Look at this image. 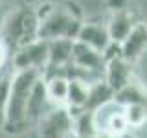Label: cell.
Wrapping results in <instances>:
<instances>
[{
	"mask_svg": "<svg viewBox=\"0 0 147 138\" xmlns=\"http://www.w3.org/2000/svg\"><path fill=\"white\" fill-rule=\"evenodd\" d=\"M40 76H42V72L35 70V68L13 70V74H9V90H7V98H6V109H4L2 131L9 133V135H18V133L26 131L28 99H30V94H31L35 81Z\"/></svg>",
	"mask_w": 147,
	"mask_h": 138,
	"instance_id": "6da1fadb",
	"label": "cell"
},
{
	"mask_svg": "<svg viewBox=\"0 0 147 138\" xmlns=\"http://www.w3.org/2000/svg\"><path fill=\"white\" fill-rule=\"evenodd\" d=\"M83 24V13L79 6L72 2L55 4V7L39 20V39L52 41V39H77V33Z\"/></svg>",
	"mask_w": 147,
	"mask_h": 138,
	"instance_id": "7a4b0ae2",
	"label": "cell"
},
{
	"mask_svg": "<svg viewBox=\"0 0 147 138\" xmlns=\"http://www.w3.org/2000/svg\"><path fill=\"white\" fill-rule=\"evenodd\" d=\"M39 39V18L30 6H20L6 17L0 31V41L6 48H20L31 41Z\"/></svg>",
	"mask_w": 147,
	"mask_h": 138,
	"instance_id": "3957f363",
	"label": "cell"
},
{
	"mask_svg": "<svg viewBox=\"0 0 147 138\" xmlns=\"http://www.w3.org/2000/svg\"><path fill=\"white\" fill-rule=\"evenodd\" d=\"M92 120L99 138H118L127 135L131 129L125 118L123 105L118 103L114 98L92 110Z\"/></svg>",
	"mask_w": 147,
	"mask_h": 138,
	"instance_id": "277c9868",
	"label": "cell"
},
{
	"mask_svg": "<svg viewBox=\"0 0 147 138\" xmlns=\"http://www.w3.org/2000/svg\"><path fill=\"white\" fill-rule=\"evenodd\" d=\"M74 118L66 107H52L37 122L39 138H74Z\"/></svg>",
	"mask_w": 147,
	"mask_h": 138,
	"instance_id": "5b68a950",
	"label": "cell"
},
{
	"mask_svg": "<svg viewBox=\"0 0 147 138\" xmlns=\"http://www.w3.org/2000/svg\"><path fill=\"white\" fill-rule=\"evenodd\" d=\"M11 64H13V70L35 68V70L44 72L46 64H48V41L35 39L31 43L17 48L11 57Z\"/></svg>",
	"mask_w": 147,
	"mask_h": 138,
	"instance_id": "8992f818",
	"label": "cell"
},
{
	"mask_svg": "<svg viewBox=\"0 0 147 138\" xmlns=\"http://www.w3.org/2000/svg\"><path fill=\"white\" fill-rule=\"evenodd\" d=\"M103 79L110 89L114 90V94H116L118 90H121L125 85H129V83L134 79L132 63H129L127 59L121 57V55L107 59L105 70H103Z\"/></svg>",
	"mask_w": 147,
	"mask_h": 138,
	"instance_id": "52a82bcc",
	"label": "cell"
},
{
	"mask_svg": "<svg viewBox=\"0 0 147 138\" xmlns=\"http://www.w3.org/2000/svg\"><path fill=\"white\" fill-rule=\"evenodd\" d=\"M74 66L81 68V70H86V72H94V74H101L103 76V70H105V57L103 53L94 50L92 46L81 43V41H74V46H72V61H70Z\"/></svg>",
	"mask_w": 147,
	"mask_h": 138,
	"instance_id": "ba28073f",
	"label": "cell"
},
{
	"mask_svg": "<svg viewBox=\"0 0 147 138\" xmlns=\"http://www.w3.org/2000/svg\"><path fill=\"white\" fill-rule=\"evenodd\" d=\"M76 41H81V43L92 46L94 50L103 53L107 50V46L112 43L110 41V35H109V30H107V18L101 20V18H94V20H83L81 24V30L77 33V39Z\"/></svg>",
	"mask_w": 147,
	"mask_h": 138,
	"instance_id": "9c48e42d",
	"label": "cell"
},
{
	"mask_svg": "<svg viewBox=\"0 0 147 138\" xmlns=\"http://www.w3.org/2000/svg\"><path fill=\"white\" fill-rule=\"evenodd\" d=\"M119 50H121V57L132 64L145 53L147 50V24L145 22L140 20L129 31V35L119 43Z\"/></svg>",
	"mask_w": 147,
	"mask_h": 138,
	"instance_id": "30bf717a",
	"label": "cell"
},
{
	"mask_svg": "<svg viewBox=\"0 0 147 138\" xmlns=\"http://www.w3.org/2000/svg\"><path fill=\"white\" fill-rule=\"evenodd\" d=\"M138 22H140V18H138L136 11L131 9V7L121 9V11L109 13V17H107V30H109L110 41L119 44Z\"/></svg>",
	"mask_w": 147,
	"mask_h": 138,
	"instance_id": "8fae6325",
	"label": "cell"
},
{
	"mask_svg": "<svg viewBox=\"0 0 147 138\" xmlns=\"http://www.w3.org/2000/svg\"><path fill=\"white\" fill-rule=\"evenodd\" d=\"M53 105L48 101V96H46V87H44V79L42 76L35 81L33 89H31L30 99H28V109H26V122L28 125H37L40 118L52 109Z\"/></svg>",
	"mask_w": 147,
	"mask_h": 138,
	"instance_id": "7c38bea8",
	"label": "cell"
},
{
	"mask_svg": "<svg viewBox=\"0 0 147 138\" xmlns=\"http://www.w3.org/2000/svg\"><path fill=\"white\" fill-rule=\"evenodd\" d=\"M46 96L53 107H64L68 94V77L63 74H42Z\"/></svg>",
	"mask_w": 147,
	"mask_h": 138,
	"instance_id": "4fadbf2b",
	"label": "cell"
},
{
	"mask_svg": "<svg viewBox=\"0 0 147 138\" xmlns=\"http://www.w3.org/2000/svg\"><path fill=\"white\" fill-rule=\"evenodd\" d=\"M114 99L121 105H145L147 107V87L134 77L129 85L114 94Z\"/></svg>",
	"mask_w": 147,
	"mask_h": 138,
	"instance_id": "5bb4252c",
	"label": "cell"
},
{
	"mask_svg": "<svg viewBox=\"0 0 147 138\" xmlns=\"http://www.w3.org/2000/svg\"><path fill=\"white\" fill-rule=\"evenodd\" d=\"M112 98H114V90L105 83V79H99L90 85V94H88V101L85 105V110L92 112L94 109H98L99 105H103L105 101H109Z\"/></svg>",
	"mask_w": 147,
	"mask_h": 138,
	"instance_id": "9a60e30c",
	"label": "cell"
},
{
	"mask_svg": "<svg viewBox=\"0 0 147 138\" xmlns=\"http://www.w3.org/2000/svg\"><path fill=\"white\" fill-rule=\"evenodd\" d=\"M125 118L131 129L147 127V107L145 105H123Z\"/></svg>",
	"mask_w": 147,
	"mask_h": 138,
	"instance_id": "2e32d148",
	"label": "cell"
},
{
	"mask_svg": "<svg viewBox=\"0 0 147 138\" xmlns=\"http://www.w3.org/2000/svg\"><path fill=\"white\" fill-rule=\"evenodd\" d=\"M131 7V2L129 0H107V11H121V9Z\"/></svg>",
	"mask_w": 147,
	"mask_h": 138,
	"instance_id": "e0dca14e",
	"label": "cell"
},
{
	"mask_svg": "<svg viewBox=\"0 0 147 138\" xmlns=\"http://www.w3.org/2000/svg\"><path fill=\"white\" fill-rule=\"evenodd\" d=\"M42 2H63V0H26V6L35 7V6H39V4H42Z\"/></svg>",
	"mask_w": 147,
	"mask_h": 138,
	"instance_id": "ac0fdd59",
	"label": "cell"
}]
</instances>
